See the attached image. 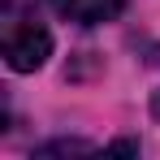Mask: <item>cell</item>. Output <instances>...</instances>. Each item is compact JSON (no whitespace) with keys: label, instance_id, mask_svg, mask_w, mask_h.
I'll use <instances>...</instances> for the list:
<instances>
[{"label":"cell","instance_id":"6da1fadb","mask_svg":"<svg viewBox=\"0 0 160 160\" xmlns=\"http://www.w3.org/2000/svg\"><path fill=\"white\" fill-rule=\"evenodd\" d=\"M0 52L13 74H35L52 56V30L39 0H0Z\"/></svg>","mask_w":160,"mask_h":160},{"label":"cell","instance_id":"7a4b0ae2","mask_svg":"<svg viewBox=\"0 0 160 160\" xmlns=\"http://www.w3.org/2000/svg\"><path fill=\"white\" fill-rule=\"evenodd\" d=\"M48 4L74 26H100L121 13V0H48Z\"/></svg>","mask_w":160,"mask_h":160},{"label":"cell","instance_id":"3957f363","mask_svg":"<svg viewBox=\"0 0 160 160\" xmlns=\"http://www.w3.org/2000/svg\"><path fill=\"white\" fill-rule=\"evenodd\" d=\"M78 152H91V143H78V138H56V143H43L35 156H78Z\"/></svg>","mask_w":160,"mask_h":160},{"label":"cell","instance_id":"277c9868","mask_svg":"<svg viewBox=\"0 0 160 160\" xmlns=\"http://www.w3.org/2000/svg\"><path fill=\"white\" fill-rule=\"evenodd\" d=\"M152 112H156V117H160V91H156V100H152Z\"/></svg>","mask_w":160,"mask_h":160}]
</instances>
